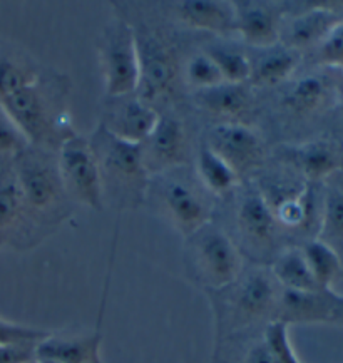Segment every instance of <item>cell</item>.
Segmentation results:
<instances>
[{
    "mask_svg": "<svg viewBox=\"0 0 343 363\" xmlns=\"http://www.w3.org/2000/svg\"><path fill=\"white\" fill-rule=\"evenodd\" d=\"M4 245H7V243H6V236H4L2 233H0V248H2Z\"/></svg>",
    "mask_w": 343,
    "mask_h": 363,
    "instance_id": "obj_40",
    "label": "cell"
},
{
    "mask_svg": "<svg viewBox=\"0 0 343 363\" xmlns=\"http://www.w3.org/2000/svg\"><path fill=\"white\" fill-rule=\"evenodd\" d=\"M12 164L30 215L45 231L71 216L74 203L60 181L54 151L27 144L12 155Z\"/></svg>",
    "mask_w": 343,
    "mask_h": 363,
    "instance_id": "obj_4",
    "label": "cell"
},
{
    "mask_svg": "<svg viewBox=\"0 0 343 363\" xmlns=\"http://www.w3.org/2000/svg\"><path fill=\"white\" fill-rule=\"evenodd\" d=\"M50 333L52 332H49V330L29 327V325L0 318V345H24V343L37 345L44 338H47Z\"/></svg>",
    "mask_w": 343,
    "mask_h": 363,
    "instance_id": "obj_32",
    "label": "cell"
},
{
    "mask_svg": "<svg viewBox=\"0 0 343 363\" xmlns=\"http://www.w3.org/2000/svg\"><path fill=\"white\" fill-rule=\"evenodd\" d=\"M307 259L310 272L320 290H333L335 283L343 272V262L340 255L332 246L318 238H310L300 246Z\"/></svg>",
    "mask_w": 343,
    "mask_h": 363,
    "instance_id": "obj_27",
    "label": "cell"
},
{
    "mask_svg": "<svg viewBox=\"0 0 343 363\" xmlns=\"http://www.w3.org/2000/svg\"><path fill=\"white\" fill-rule=\"evenodd\" d=\"M161 114L137 94L119 97L106 96L99 123L116 138L133 144H142L152 133Z\"/></svg>",
    "mask_w": 343,
    "mask_h": 363,
    "instance_id": "obj_13",
    "label": "cell"
},
{
    "mask_svg": "<svg viewBox=\"0 0 343 363\" xmlns=\"http://www.w3.org/2000/svg\"><path fill=\"white\" fill-rule=\"evenodd\" d=\"M318 64L325 67L343 69V21L315 49Z\"/></svg>",
    "mask_w": 343,
    "mask_h": 363,
    "instance_id": "obj_33",
    "label": "cell"
},
{
    "mask_svg": "<svg viewBox=\"0 0 343 363\" xmlns=\"http://www.w3.org/2000/svg\"><path fill=\"white\" fill-rule=\"evenodd\" d=\"M139 59L136 94L157 109L178 91L181 64L178 50L163 30L151 26H133Z\"/></svg>",
    "mask_w": 343,
    "mask_h": 363,
    "instance_id": "obj_6",
    "label": "cell"
},
{
    "mask_svg": "<svg viewBox=\"0 0 343 363\" xmlns=\"http://www.w3.org/2000/svg\"><path fill=\"white\" fill-rule=\"evenodd\" d=\"M35 363H60V362H55V360H50V358H35L34 360Z\"/></svg>",
    "mask_w": 343,
    "mask_h": 363,
    "instance_id": "obj_38",
    "label": "cell"
},
{
    "mask_svg": "<svg viewBox=\"0 0 343 363\" xmlns=\"http://www.w3.org/2000/svg\"><path fill=\"white\" fill-rule=\"evenodd\" d=\"M91 363H104V362H103V357H101V355H99V357H96L94 360H92Z\"/></svg>",
    "mask_w": 343,
    "mask_h": 363,
    "instance_id": "obj_41",
    "label": "cell"
},
{
    "mask_svg": "<svg viewBox=\"0 0 343 363\" xmlns=\"http://www.w3.org/2000/svg\"><path fill=\"white\" fill-rule=\"evenodd\" d=\"M101 74L108 97L136 94L139 59L134 27L126 18L111 21L96 42Z\"/></svg>",
    "mask_w": 343,
    "mask_h": 363,
    "instance_id": "obj_7",
    "label": "cell"
},
{
    "mask_svg": "<svg viewBox=\"0 0 343 363\" xmlns=\"http://www.w3.org/2000/svg\"><path fill=\"white\" fill-rule=\"evenodd\" d=\"M176 17L191 29L220 37L235 34L233 2L223 0H181L174 7Z\"/></svg>",
    "mask_w": 343,
    "mask_h": 363,
    "instance_id": "obj_19",
    "label": "cell"
},
{
    "mask_svg": "<svg viewBox=\"0 0 343 363\" xmlns=\"http://www.w3.org/2000/svg\"><path fill=\"white\" fill-rule=\"evenodd\" d=\"M164 213L184 238L213 221V196L186 166L157 174Z\"/></svg>",
    "mask_w": 343,
    "mask_h": 363,
    "instance_id": "obj_8",
    "label": "cell"
},
{
    "mask_svg": "<svg viewBox=\"0 0 343 363\" xmlns=\"http://www.w3.org/2000/svg\"><path fill=\"white\" fill-rule=\"evenodd\" d=\"M280 288L293 291H318L320 288L310 272L307 259L300 246H288L278 251L268 264Z\"/></svg>",
    "mask_w": 343,
    "mask_h": 363,
    "instance_id": "obj_26",
    "label": "cell"
},
{
    "mask_svg": "<svg viewBox=\"0 0 343 363\" xmlns=\"http://www.w3.org/2000/svg\"><path fill=\"white\" fill-rule=\"evenodd\" d=\"M27 146L26 138L0 106V156H12Z\"/></svg>",
    "mask_w": 343,
    "mask_h": 363,
    "instance_id": "obj_34",
    "label": "cell"
},
{
    "mask_svg": "<svg viewBox=\"0 0 343 363\" xmlns=\"http://www.w3.org/2000/svg\"><path fill=\"white\" fill-rule=\"evenodd\" d=\"M44 69L26 49L0 42V101L35 82Z\"/></svg>",
    "mask_w": 343,
    "mask_h": 363,
    "instance_id": "obj_23",
    "label": "cell"
},
{
    "mask_svg": "<svg viewBox=\"0 0 343 363\" xmlns=\"http://www.w3.org/2000/svg\"><path fill=\"white\" fill-rule=\"evenodd\" d=\"M280 161L308 183H323L343 169V144L333 138H315L283 147Z\"/></svg>",
    "mask_w": 343,
    "mask_h": 363,
    "instance_id": "obj_15",
    "label": "cell"
},
{
    "mask_svg": "<svg viewBox=\"0 0 343 363\" xmlns=\"http://www.w3.org/2000/svg\"><path fill=\"white\" fill-rule=\"evenodd\" d=\"M338 102H340V106H342V109H343V89L338 92Z\"/></svg>",
    "mask_w": 343,
    "mask_h": 363,
    "instance_id": "obj_39",
    "label": "cell"
},
{
    "mask_svg": "<svg viewBox=\"0 0 343 363\" xmlns=\"http://www.w3.org/2000/svg\"><path fill=\"white\" fill-rule=\"evenodd\" d=\"M328 323L343 327V295H338L332 290L330 293V318Z\"/></svg>",
    "mask_w": 343,
    "mask_h": 363,
    "instance_id": "obj_37",
    "label": "cell"
},
{
    "mask_svg": "<svg viewBox=\"0 0 343 363\" xmlns=\"http://www.w3.org/2000/svg\"><path fill=\"white\" fill-rule=\"evenodd\" d=\"M55 155L60 181L69 199L94 211H103V179L96 157L92 155L89 139L76 134L62 143Z\"/></svg>",
    "mask_w": 343,
    "mask_h": 363,
    "instance_id": "obj_10",
    "label": "cell"
},
{
    "mask_svg": "<svg viewBox=\"0 0 343 363\" xmlns=\"http://www.w3.org/2000/svg\"><path fill=\"white\" fill-rule=\"evenodd\" d=\"M208 147L233 167L240 178L265 167L266 146L263 138L244 123L221 121L208 129Z\"/></svg>",
    "mask_w": 343,
    "mask_h": 363,
    "instance_id": "obj_12",
    "label": "cell"
},
{
    "mask_svg": "<svg viewBox=\"0 0 343 363\" xmlns=\"http://www.w3.org/2000/svg\"><path fill=\"white\" fill-rule=\"evenodd\" d=\"M194 174L213 198L228 196V194L235 193L241 184L240 174L206 144H201L196 155Z\"/></svg>",
    "mask_w": 343,
    "mask_h": 363,
    "instance_id": "obj_25",
    "label": "cell"
},
{
    "mask_svg": "<svg viewBox=\"0 0 343 363\" xmlns=\"http://www.w3.org/2000/svg\"><path fill=\"white\" fill-rule=\"evenodd\" d=\"M32 363H35V362H32Z\"/></svg>",
    "mask_w": 343,
    "mask_h": 363,
    "instance_id": "obj_42",
    "label": "cell"
},
{
    "mask_svg": "<svg viewBox=\"0 0 343 363\" xmlns=\"http://www.w3.org/2000/svg\"><path fill=\"white\" fill-rule=\"evenodd\" d=\"M342 21L343 13L328 4H318L293 16L286 13L280 27V42L300 54L315 50Z\"/></svg>",
    "mask_w": 343,
    "mask_h": 363,
    "instance_id": "obj_16",
    "label": "cell"
},
{
    "mask_svg": "<svg viewBox=\"0 0 343 363\" xmlns=\"http://www.w3.org/2000/svg\"><path fill=\"white\" fill-rule=\"evenodd\" d=\"M240 363H278L275 355H273L270 345L266 343L263 332L259 337H253Z\"/></svg>",
    "mask_w": 343,
    "mask_h": 363,
    "instance_id": "obj_35",
    "label": "cell"
},
{
    "mask_svg": "<svg viewBox=\"0 0 343 363\" xmlns=\"http://www.w3.org/2000/svg\"><path fill=\"white\" fill-rule=\"evenodd\" d=\"M35 360V345H0V363H32Z\"/></svg>",
    "mask_w": 343,
    "mask_h": 363,
    "instance_id": "obj_36",
    "label": "cell"
},
{
    "mask_svg": "<svg viewBox=\"0 0 343 363\" xmlns=\"http://www.w3.org/2000/svg\"><path fill=\"white\" fill-rule=\"evenodd\" d=\"M103 335L99 330L79 337H60L50 333L35 345V358H50L60 363H91L101 355Z\"/></svg>",
    "mask_w": 343,
    "mask_h": 363,
    "instance_id": "obj_24",
    "label": "cell"
},
{
    "mask_svg": "<svg viewBox=\"0 0 343 363\" xmlns=\"http://www.w3.org/2000/svg\"><path fill=\"white\" fill-rule=\"evenodd\" d=\"M252 60V76L248 84L258 89H271L288 82L295 76L300 66L301 54L286 48L281 42L270 48L254 49V54H249Z\"/></svg>",
    "mask_w": 343,
    "mask_h": 363,
    "instance_id": "obj_18",
    "label": "cell"
},
{
    "mask_svg": "<svg viewBox=\"0 0 343 363\" xmlns=\"http://www.w3.org/2000/svg\"><path fill=\"white\" fill-rule=\"evenodd\" d=\"M236 196L235 223L236 235L241 253H248L254 259V264H265L266 259L278 255V238H280V225L265 199L259 194L254 184L241 186Z\"/></svg>",
    "mask_w": 343,
    "mask_h": 363,
    "instance_id": "obj_9",
    "label": "cell"
},
{
    "mask_svg": "<svg viewBox=\"0 0 343 363\" xmlns=\"http://www.w3.org/2000/svg\"><path fill=\"white\" fill-rule=\"evenodd\" d=\"M288 328L290 327L286 323L273 320L263 327V337L270 345L278 363H301L293 345H291Z\"/></svg>",
    "mask_w": 343,
    "mask_h": 363,
    "instance_id": "obj_31",
    "label": "cell"
},
{
    "mask_svg": "<svg viewBox=\"0 0 343 363\" xmlns=\"http://www.w3.org/2000/svg\"><path fill=\"white\" fill-rule=\"evenodd\" d=\"M189 274L205 291L228 286L244 269V258L233 236L215 221L186 238Z\"/></svg>",
    "mask_w": 343,
    "mask_h": 363,
    "instance_id": "obj_5",
    "label": "cell"
},
{
    "mask_svg": "<svg viewBox=\"0 0 343 363\" xmlns=\"http://www.w3.org/2000/svg\"><path fill=\"white\" fill-rule=\"evenodd\" d=\"M194 101L208 114L228 123H243V116L253 109V91L249 84L221 82L215 87L194 92Z\"/></svg>",
    "mask_w": 343,
    "mask_h": 363,
    "instance_id": "obj_20",
    "label": "cell"
},
{
    "mask_svg": "<svg viewBox=\"0 0 343 363\" xmlns=\"http://www.w3.org/2000/svg\"><path fill=\"white\" fill-rule=\"evenodd\" d=\"M0 233L6 236V243L17 250H29L47 236L27 208L12 156H0Z\"/></svg>",
    "mask_w": 343,
    "mask_h": 363,
    "instance_id": "obj_11",
    "label": "cell"
},
{
    "mask_svg": "<svg viewBox=\"0 0 343 363\" xmlns=\"http://www.w3.org/2000/svg\"><path fill=\"white\" fill-rule=\"evenodd\" d=\"M215 315L216 343L275 320L281 288L265 264L244 268L231 285L206 291Z\"/></svg>",
    "mask_w": 343,
    "mask_h": 363,
    "instance_id": "obj_2",
    "label": "cell"
},
{
    "mask_svg": "<svg viewBox=\"0 0 343 363\" xmlns=\"http://www.w3.org/2000/svg\"><path fill=\"white\" fill-rule=\"evenodd\" d=\"M69 94L71 81L66 74L45 67L35 82L0 101V106L27 144L57 152L62 143L77 134L69 111Z\"/></svg>",
    "mask_w": 343,
    "mask_h": 363,
    "instance_id": "obj_1",
    "label": "cell"
},
{
    "mask_svg": "<svg viewBox=\"0 0 343 363\" xmlns=\"http://www.w3.org/2000/svg\"><path fill=\"white\" fill-rule=\"evenodd\" d=\"M332 290L293 291L281 288L275 320L293 323H328Z\"/></svg>",
    "mask_w": 343,
    "mask_h": 363,
    "instance_id": "obj_21",
    "label": "cell"
},
{
    "mask_svg": "<svg viewBox=\"0 0 343 363\" xmlns=\"http://www.w3.org/2000/svg\"><path fill=\"white\" fill-rule=\"evenodd\" d=\"M332 96V84L323 74L310 72L290 81L281 97V106L298 118L317 114Z\"/></svg>",
    "mask_w": 343,
    "mask_h": 363,
    "instance_id": "obj_22",
    "label": "cell"
},
{
    "mask_svg": "<svg viewBox=\"0 0 343 363\" xmlns=\"http://www.w3.org/2000/svg\"><path fill=\"white\" fill-rule=\"evenodd\" d=\"M87 139L103 179L104 204L109 199L120 211L137 209L146 201L151 186L141 144L116 138L101 124L96 125Z\"/></svg>",
    "mask_w": 343,
    "mask_h": 363,
    "instance_id": "obj_3",
    "label": "cell"
},
{
    "mask_svg": "<svg viewBox=\"0 0 343 363\" xmlns=\"http://www.w3.org/2000/svg\"><path fill=\"white\" fill-rule=\"evenodd\" d=\"M235 34L253 49L270 48L280 42V27L288 13L281 4L275 2H233Z\"/></svg>",
    "mask_w": 343,
    "mask_h": 363,
    "instance_id": "obj_17",
    "label": "cell"
},
{
    "mask_svg": "<svg viewBox=\"0 0 343 363\" xmlns=\"http://www.w3.org/2000/svg\"><path fill=\"white\" fill-rule=\"evenodd\" d=\"M183 79L194 91H205L225 82L215 60L205 50H199L188 57L183 69Z\"/></svg>",
    "mask_w": 343,
    "mask_h": 363,
    "instance_id": "obj_30",
    "label": "cell"
},
{
    "mask_svg": "<svg viewBox=\"0 0 343 363\" xmlns=\"http://www.w3.org/2000/svg\"><path fill=\"white\" fill-rule=\"evenodd\" d=\"M203 50L215 60L225 82L248 84L252 76V60L247 50L228 40L210 42Z\"/></svg>",
    "mask_w": 343,
    "mask_h": 363,
    "instance_id": "obj_28",
    "label": "cell"
},
{
    "mask_svg": "<svg viewBox=\"0 0 343 363\" xmlns=\"http://www.w3.org/2000/svg\"><path fill=\"white\" fill-rule=\"evenodd\" d=\"M317 238L340 255L343 262V186H328L322 199V218Z\"/></svg>",
    "mask_w": 343,
    "mask_h": 363,
    "instance_id": "obj_29",
    "label": "cell"
},
{
    "mask_svg": "<svg viewBox=\"0 0 343 363\" xmlns=\"http://www.w3.org/2000/svg\"><path fill=\"white\" fill-rule=\"evenodd\" d=\"M142 146V160L151 178L186 166L189 139L184 124L174 116L161 114L159 121Z\"/></svg>",
    "mask_w": 343,
    "mask_h": 363,
    "instance_id": "obj_14",
    "label": "cell"
}]
</instances>
